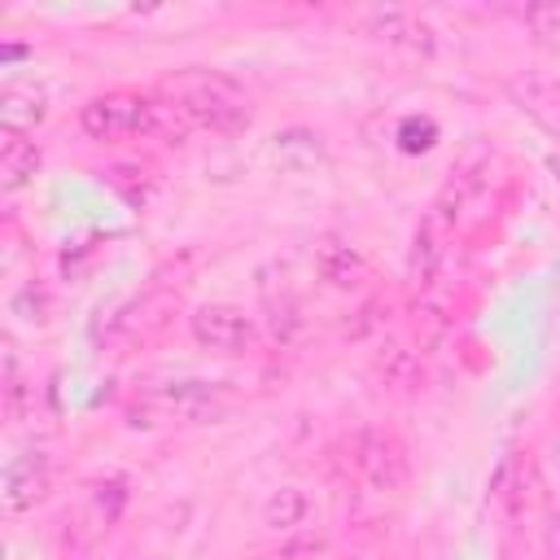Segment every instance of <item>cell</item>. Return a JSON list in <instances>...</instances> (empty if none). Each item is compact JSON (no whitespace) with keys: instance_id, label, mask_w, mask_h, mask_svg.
I'll return each instance as SVG.
<instances>
[{"instance_id":"cell-1","label":"cell","mask_w":560,"mask_h":560,"mask_svg":"<svg viewBox=\"0 0 560 560\" xmlns=\"http://www.w3.org/2000/svg\"><path fill=\"white\" fill-rule=\"evenodd\" d=\"M158 92L166 96V105L175 114H184L188 122L206 127V131H219V136H236L249 127V96L236 79L219 74V70H201V66H188V70H175L158 83Z\"/></svg>"},{"instance_id":"cell-2","label":"cell","mask_w":560,"mask_h":560,"mask_svg":"<svg viewBox=\"0 0 560 560\" xmlns=\"http://www.w3.org/2000/svg\"><path fill=\"white\" fill-rule=\"evenodd\" d=\"M79 122L92 140L118 144V140H136V136H153L162 127V105H153L149 96H136V92H105L83 105Z\"/></svg>"},{"instance_id":"cell-3","label":"cell","mask_w":560,"mask_h":560,"mask_svg":"<svg viewBox=\"0 0 560 560\" xmlns=\"http://www.w3.org/2000/svg\"><path fill=\"white\" fill-rule=\"evenodd\" d=\"M350 464H354L359 481L372 486V490H381V494H394L407 481L402 442L394 433H385V429H359L350 438Z\"/></svg>"},{"instance_id":"cell-4","label":"cell","mask_w":560,"mask_h":560,"mask_svg":"<svg viewBox=\"0 0 560 560\" xmlns=\"http://www.w3.org/2000/svg\"><path fill=\"white\" fill-rule=\"evenodd\" d=\"M188 328H192V341L206 346V350H214V354H241L258 337L254 319L245 311H236V306H223V302L197 306L192 319H188Z\"/></svg>"},{"instance_id":"cell-5","label":"cell","mask_w":560,"mask_h":560,"mask_svg":"<svg viewBox=\"0 0 560 560\" xmlns=\"http://www.w3.org/2000/svg\"><path fill=\"white\" fill-rule=\"evenodd\" d=\"M354 22L372 35V39H385L394 48H411V52H433L438 39H433V26L411 13V9H394V4H372V9H359Z\"/></svg>"},{"instance_id":"cell-6","label":"cell","mask_w":560,"mask_h":560,"mask_svg":"<svg viewBox=\"0 0 560 560\" xmlns=\"http://www.w3.org/2000/svg\"><path fill=\"white\" fill-rule=\"evenodd\" d=\"M48 481H52V472H48V459H44L39 451L18 455V459L4 468V508H9V512L35 508V503L48 494Z\"/></svg>"},{"instance_id":"cell-7","label":"cell","mask_w":560,"mask_h":560,"mask_svg":"<svg viewBox=\"0 0 560 560\" xmlns=\"http://www.w3.org/2000/svg\"><path fill=\"white\" fill-rule=\"evenodd\" d=\"M508 88H512L516 105L560 140V83L542 79V74H525V79H512Z\"/></svg>"},{"instance_id":"cell-8","label":"cell","mask_w":560,"mask_h":560,"mask_svg":"<svg viewBox=\"0 0 560 560\" xmlns=\"http://www.w3.org/2000/svg\"><path fill=\"white\" fill-rule=\"evenodd\" d=\"M0 122H4L9 136L35 131V127L44 122V96H39L35 88H26V83H9V88L0 92Z\"/></svg>"},{"instance_id":"cell-9","label":"cell","mask_w":560,"mask_h":560,"mask_svg":"<svg viewBox=\"0 0 560 560\" xmlns=\"http://www.w3.org/2000/svg\"><path fill=\"white\" fill-rule=\"evenodd\" d=\"M35 171H39V149H35V140L4 131V144H0V184H4L9 192H18V188H26V184L35 179Z\"/></svg>"},{"instance_id":"cell-10","label":"cell","mask_w":560,"mask_h":560,"mask_svg":"<svg viewBox=\"0 0 560 560\" xmlns=\"http://www.w3.org/2000/svg\"><path fill=\"white\" fill-rule=\"evenodd\" d=\"M442 241H446V219H442V210H433L420 228H416V245H411V276L424 284V280H433V271H438V262H442Z\"/></svg>"},{"instance_id":"cell-11","label":"cell","mask_w":560,"mask_h":560,"mask_svg":"<svg viewBox=\"0 0 560 560\" xmlns=\"http://www.w3.org/2000/svg\"><path fill=\"white\" fill-rule=\"evenodd\" d=\"M521 18H525L534 44L547 48L551 57H560V4H529Z\"/></svg>"},{"instance_id":"cell-12","label":"cell","mask_w":560,"mask_h":560,"mask_svg":"<svg viewBox=\"0 0 560 560\" xmlns=\"http://www.w3.org/2000/svg\"><path fill=\"white\" fill-rule=\"evenodd\" d=\"M302 516H306V494L293 490V486L276 490V494L267 499V508H262V521H267L271 529H289V525H298Z\"/></svg>"},{"instance_id":"cell-13","label":"cell","mask_w":560,"mask_h":560,"mask_svg":"<svg viewBox=\"0 0 560 560\" xmlns=\"http://www.w3.org/2000/svg\"><path fill=\"white\" fill-rule=\"evenodd\" d=\"M324 276H328L332 284H354V276H359V254L346 249V245H328V249H324Z\"/></svg>"}]
</instances>
